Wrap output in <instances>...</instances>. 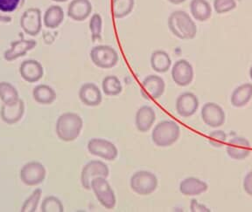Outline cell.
<instances>
[{
  "label": "cell",
  "mask_w": 252,
  "mask_h": 212,
  "mask_svg": "<svg viewBox=\"0 0 252 212\" xmlns=\"http://www.w3.org/2000/svg\"><path fill=\"white\" fill-rule=\"evenodd\" d=\"M83 128L82 117L75 113L67 112L60 115L57 119L55 131L60 140L65 142H70L79 137Z\"/></svg>",
  "instance_id": "1"
},
{
  "label": "cell",
  "mask_w": 252,
  "mask_h": 212,
  "mask_svg": "<svg viewBox=\"0 0 252 212\" xmlns=\"http://www.w3.org/2000/svg\"><path fill=\"white\" fill-rule=\"evenodd\" d=\"M168 28L173 35L181 39H193L197 33V26L192 18L184 11H175L170 14Z\"/></svg>",
  "instance_id": "2"
},
{
  "label": "cell",
  "mask_w": 252,
  "mask_h": 212,
  "mask_svg": "<svg viewBox=\"0 0 252 212\" xmlns=\"http://www.w3.org/2000/svg\"><path fill=\"white\" fill-rule=\"evenodd\" d=\"M180 135V126L173 121L165 120L154 127L152 133V140L158 147L166 148L174 144L179 140Z\"/></svg>",
  "instance_id": "3"
},
{
  "label": "cell",
  "mask_w": 252,
  "mask_h": 212,
  "mask_svg": "<svg viewBox=\"0 0 252 212\" xmlns=\"http://www.w3.org/2000/svg\"><path fill=\"white\" fill-rule=\"evenodd\" d=\"M130 185V188L138 195L148 196L157 189L158 178L154 173L140 170L131 176Z\"/></svg>",
  "instance_id": "4"
},
{
  "label": "cell",
  "mask_w": 252,
  "mask_h": 212,
  "mask_svg": "<svg viewBox=\"0 0 252 212\" xmlns=\"http://www.w3.org/2000/svg\"><path fill=\"white\" fill-rule=\"evenodd\" d=\"M90 56L94 66L102 69L112 68L118 62V52L110 46L100 45L93 47Z\"/></svg>",
  "instance_id": "5"
},
{
  "label": "cell",
  "mask_w": 252,
  "mask_h": 212,
  "mask_svg": "<svg viewBox=\"0 0 252 212\" xmlns=\"http://www.w3.org/2000/svg\"><path fill=\"white\" fill-rule=\"evenodd\" d=\"M91 189L99 203L106 209H113L117 203L114 190L105 177H95L91 183Z\"/></svg>",
  "instance_id": "6"
},
{
  "label": "cell",
  "mask_w": 252,
  "mask_h": 212,
  "mask_svg": "<svg viewBox=\"0 0 252 212\" xmlns=\"http://www.w3.org/2000/svg\"><path fill=\"white\" fill-rule=\"evenodd\" d=\"M46 176V168L39 161H29L20 169V179L27 186H36L42 184Z\"/></svg>",
  "instance_id": "7"
},
{
  "label": "cell",
  "mask_w": 252,
  "mask_h": 212,
  "mask_svg": "<svg viewBox=\"0 0 252 212\" xmlns=\"http://www.w3.org/2000/svg\"><path fill=\"white\" fill-rule=\"evenodd\" d=\"M110 169L104 162L101 161H89L83 166L81 173V184L83 188L86 190H91V183L95 177H109Z\"/></svg>",
  "instance_id": "8"
},
{
  "label": "cell",
  "mask_w": 252,
  "mask_h": 212,
  "mask_svg": "<svg viewBox=\"0 0 252 212\" xmlns=\"http://www.w3.org/2000/svg\"><path fill=\"white\" fill-rule=\"evenodd\" d=\"M88 151L94 157H101L106 161H114L118 150L114 143L102 138H93L88 142Z\"/></svg>",
  "instance_id": "9"
},
{
  "label": "cell",
  "mask_w": 252,
  "mask_h": 212,
  "mask_svg": "<svg viewBox=\"0 0 252 212\" xmlns=\"http://www.w3.org/2000/svg\"><path fill=\"white\" fill-rule=\"evenodd\" d=\"M20 26L27 34L37 36L42 28L41 12L39 8H29L20 18Z\"/></svg>",
  "instance_id": "10"
},
{
  "label": "cell",
  "mask_w": 252,
  "mask_h": 212,
  "mask_svg": "<svg viewBox=\"0 0 252 212\" xmlns=\"http://www.w3.org/2000/svg\"><path fill=\"white\" fill-rule=\"evenodd\" d=\"M201 119L210 128H218L223 125L226 119L224 110L214 102H207L201 108Z\"/></svg>",
  "instance_id": "11"
},
{
  "label": "cell",
  "mask_w": 252,
  "mask_h": 212,
  "mask_svg": "<svg viewBox=\"0 0 252 212\" xmlns=\"http://www.w3.org/2000/svg\"><path fill=\"white\" fill-rule=\"evenodd\" d=\"M164 80L158 75H148L143 80L141 93L146 99L157 100L160 98L165 92Z\"/></svg>",
  "instance_id": "12"
},
{
  "label": "cell",
  "mask_w": 252,
  "mask_h": 212,
  "mask_svg": "<svg viewBox=\"0 0 252 212\" xmlns=\"http://www.w3.org/2000/svg\"><path fill=\"white\" fill-rule=\"evenodd\" d=\"M193 66L186 59H180L174 63L172 68V78L178 86H187L193 80Z\"/></svg>",
  "instance_id": "13"
},
{
  "label": "cell",
  "mask_w": 252,
  "mask_h": 212,
  "mask_svg": "<svg viewBox=\"0 0 252 212\" xmlns=\"http://www.w3.org/2000/svg\"><path fill=\"white\" fill-rule=\"evenodd\" d=\"M25 114V103L21 99L18 101L4 104L1 106L0 116L3 122L8 125L15 124L20 122Z\"/></svg>",
  "instance_id": "14"
},
{
  "label": "cell",
  "mask_w": 252,
  "mask_h": 212,
  "mask_svg": "<svg viewBox=\"0 0 252 212\" xmlns=\"http://www.w3.org/2000/svg\"><path fill=\"white\" fill-rule=\"evenodd\" d=\"M199 107V100L196 95L186 92L179 95L176 100V111L181 117L188 118L196 113Z\"/></svg>",
  "instance_id": "15"
},
{
  "label": "cell",
  "mask_w": 252,
  "mask_h": 212,
  "mask_svg": "<svg viewBox=\"0 0 252 212\" xmlns=\"http://www.w3.org/2000/svg\"><path fill=\"white\" fill-rule=\"evenodd\" d=\"M226 151L230 158L241 161L251 155V143L246 138L236 136L229 140Z\"/></svg>",
  "instance_id": "16"
},
{
  "label": "cell",
  "mask_w": 252,
  "mask_h": 212,
  "mask_svg": "<svg viewBox=\"0 0 252 212\" xmlns=\"http://www.w3.org/2000/svg\"><path fill=\"white\" fill-rule=\"evenodd\" d=\"M37 46V42L32 39H21L12 41L11 47L4 53V58L6 61H14L23 57L28 52L32 50Z\"/></svg>",
  "instance_id": "17"
},
{
  "label": "cell",
  "mask_w": 252,
  "mask_h": 212,
  "mask_svg": "<svg viewBox=\"0 0 252 212\" xmlns=\"http://www.w3.org/2000/svg\"><path fill=\"white\" fill-rule=\"evenodd\" d=\"M20 73L24 80L29 83H35L43 77L44 68L38 60L28 59L21 63Z\"/></svg>",
  "instance_id": "18"
},
{
  "label": "cell",
  "mask_w": 252,
  "mask_h": 212,
  "mask_svg": "<svg viewBox=\"0 0 252 212\" xmlns=\"http://www.w3.org/2000/svg\"><path fill=\"white\" fill-rule=\"evenodd\" d=\"M79 98L86 106H97L102 102V95L95 84L85 83L79 90Z\"/></svg>",
  "instance_id": "19"
},
{
  "label": "cell",
  "mask_w": 252,
  "mask_h": 212,
  "mask_svg": "<svg viewBox=\"0 0 252 212\" xmlns=\"http://www.w3.org/2000/svg\"><path fill=\"white\" fill-rule=\"evenodd\" d=\"M92 4L90 0H72L67 7V16L75 21H84L92 12Z\"/></svg>",
  "instance_id": "20"
},
{
  "label": "cell",
  "mask_w": 252,
  "mask_h": 212,
  "mask_svg": "<svg viewBox=\"0 0 252 212\" xmlns=\"http://www.w3.org/2000/svg\"><path fill=\"white\" fill-rule=\"evenodd\" d=\"M156 121V114L153 107L143 106L138 108L135 117V124L137 130L141 133H146L151 130Z\"/></svg>",
  "instance_id": "21"
},
{
  "label": "cell",
  "mask_w": 252,
  "mask_h": 212,
  "mask_svg": "<svg viewBox=\"0 0 252 212\" xmlns=\"http://www.w3.org/2000/svg\"><path fill=\"white\" fill-rule=\"evenodd\" d=\"M209 188V185L203 181L195 177H189L182 180L180 184V191L184 196H199L206 192Z\"/></svg>",
  "instance_id": "22"
},
{
  "label": "cell",
  "mask_w": 252,
  "mask_h": 212,
  "mask_svg": "<svg viewBox=\"0 0 252 212\" xmlns=\"http://www.w3.org/2000/svg\"><path fill=\"white\" fill-rule=\"evenodd\" d=\"M252 98V84L244 83L237 86L231 94V104L235 107L246 106Z\"/></svg>",
  "instance_id": "23"
},
{
  "label": "cell",
  "mask_w": 252,
  "mask_h": 212,
  "mask_svg": "<svg viewBox=\"0 0 252 212\" xmlns=\"http://www.w3.org/2000/svg\"><path fill=\"white\" fill-rule=\"evenodd\" d=\"M190 12L197 21L204 22L212 15V7L207 0H192Z\"/></svg>",
  "instance_id": "24"
},
{
  "label": "cell",
  "mask_w": 252,
  "mask_h": 212,
  "mask_svg": "<svg viewBox=\"0 0 252 212\" xmlns=\"http://www.w3.org/2000/svg\"><path fill=\"white\" fill-rule=\"evenodd\" d=\"M64 11L60 5H51L47 9L44 14L43 22L45 26L49 29L59 27L64 20Z\"/></svg>",
  "instance_id": "25"
},
{
  "label": "cell",
  "mask_w": 252,
  "mask_h": 212,
  "mask_svg": "<svg viewBox=\"0 0 252 212\" xmlns=\"http://www.w3.org/2000/svg\"><path fill=\"white\" fill-rule=\"evenodd\" d=\"M172 59L169 54L163 50L154 52L151 56V67L157 73L164 74L169 70Z\"/></svg>",
  "instance_id": "26"
},
{
  "label": "cell",
  "mask_w": 252,
  "mask_h": 212,
  "mask_svg": "<svg viewBox=\"0 0 252 212\" xmlns=\"http://www.w3.org/2000/svg\"><path fill=\"white\" fill-rule=\"evenodd\" d=\"M32 97L37 103L49 105L56 100V93L51 86L45 84L36 86L32 90Z\"/></svg>",
  "instance_id": "27"
},
{
  "label": "cell",
  "mask_w": 252,
  "mask_h": 212,
  "mask_svg": "<svg viewBox=\"0 0 252 212\" xmlns=\"http://www.w3.org/2000/svg\"><path fill=\"white\" fill-rule=\"evenodd\" d=\"M102 88L103 93L108 96H117L123 91L121 81L115 75H109L102 80Z\"/></svg>",
  "instance_id": "28"
},
{
  "label": "cell",
  "mask_w": 252,
  "mask_h": 212,
  "mask_svg": "<svg viewBox=\"0 0 252 212\" xmlns=\"http://www.w3.org/2000/svg\"><path fill=\"white\" fill-rule=\"evenodd\" d=\"M135 0H113L112 10L116 19H124L133 10Z\"/></svg>",
  "instance_id": "29"
},
{
  "label": "cell",
  "mask_w": 252,
  "mask_h": 212,
  "mask_svg": "<svg viewBox=\"0 0 252 212\" xmlns=\"http://www.w3.org/2000/svg\"><path fill=\"white\" fill-rule=\"evenodd\" d=\"M20 99L19 92L15 86L7 81L0 82V100L4 104L12 103Z\"/></svg>",
  "instance_id": "30"
},
{
  "label": "cell",
  "mask_w": 252,
  "mask_h": 212,
  "mask_svg": "<svg viewBox=\"0 0 252 212\" xmlns=\"http://www.w3.org/2000/svg\"><path fill=\"white\" fill-rule=\"evenodd\" d=\"M40 211L42 212H63L64 206L62 201L55 196H47L41 203Z\"/></svg>",
  "instance_id": "31"
},
{
  "label": "cell",
  "mask_w": 252,
  "mask_h": 212,
  "mask_svg": "<svg viewBox=\"0 0 252 212\" xmlns=\"http://www.w3.org/2000/svg\"><path fill=\"white\" fill-rule=\"evenodd\" d=\"M41 196H42L41 188L34 189L28 199L24 202L23 205L20 210L21 212H35L38 209Z\"/></svg>",
  "instance_id": "32"
},
{
  "label": "cell",
  "mask_w": 252,
  "mask_h": 212,
  "mask_svg": "<svg viewBox=\"0 0 252 212\" xmlns=\"http://www.w3.org/2000/svg\"><path fill=\"white\" fill-rule=\"evenodd\" d=\"M102 20L98 13H94L90 21V30L91 31V39L93 42L102 39Z\"/></svg>",
  "instance_id": "33"
},
{
  "label": "cell",
  "mask_w": 252,
  "mask_h": 212,
  "mask_svg": "<svg viewBox=\"0 0 252 212\" xmlns=\"http://www.w3.org/2000/svg\"><path fill=\"white\" fill-rule=\"evenodd\" d=\"M236 7V0H214V9L217 14L230 12Z\"/></svg>",
  "instance_id": "34"
},
{
  "label": "cell",
  "mask_w": 252,
  "mask_h": 212,
  "mask_svg": "<svg viewBox=\"0 0 252 212\" xmlns=\"http://www.w3.org/2000/svg\"><path fill=\"white\" fill-rule=\"evenodd\" d=\"M227 141V134L222 130H216L209 133V143L215 148H221Z\"/></svg>",
  "instance_id": "35"
},
{
  "label": "cell",
  "mask_w": 252,
  "mask_h": 212,
  "mask_svg": "<svg viewBox=\"0 0 252 212\" xmlns=\"http://www.w3.org/2000/svg\"><path fill=\"white\" fill-rule=\"evenodd\" d=\"M20 3V0H0V12H14Z\"/></svg>",
  "instance_id": "36"
},
{
  "label": "cell",
  "mask_w": 252,
  "mask_h": 212,
  "mask_svg": "<svg viewBox=\"0 0 252 212\" xmlns=\"http://www.w3.org/2000/svg\"><path fill=\"white\" fill-rule=\"evenodd\" d=\"M244 188L249 196H252V171L247 173L244 177Z\"/></svg>",
  "instance_id": "37"
},
{
  "label": "cell",
  "mask_w": 252,
  "mask_h": 212,
  "mask_svg": "<svg viewBox=\"0 0 252 212\" xmlns=\"http://www.w3.org/2000/svg\"><path fill=\"white\" fill-rule=\"evenodd\" d=\"M190 209H191V212H210L209 209L207 208L203 204H199L195 199H193V200L191 201Z\"/></svg>",
  "instance_id": "38"
},
{
  "label": "cell",
  "mask_w": 252,
  "mask_h": 212,
  "mask_svg": "<svg viewBox=\"0 0 252 212\" xmlns=\"http://www.w3.org/2000/svg\"><path fill=\"white\" fill-rule=\"evenodd\" d=\"M12 20V18L9 16L0 15V23H11Z\"/></svg>",
  "instance_id": "39"
},
{
  "label": "cell",
  "mask_w": 252,
  "mask_h": 212,
  "mask_svg": "<svg viewBox=\"0 0 252 212\" xmlns=\"http://www.w3.org/2000/svg\"><path fill=\"white\" fill-rule=\"evenodd\" d=\"M167 1L173 4H180L184 3L186 0H167Z\"/></svg>",
  "instance_id": "40"
},
{
  "label": "cell",
  "mask_w": 252,
  "mask_h": 212,
  "mask_svg": "<svg viewBox=\"0 0 252 212\" xmlns=\"http://www.w3.org/2000/svg\"><path fill=\"white\" fill-rule=\"evenodd\" d=\"M250 77H251L252 80V67H251V69H250Z\"/></svg>",
  "instance_id": "41"
},
{
  "label": "cell",
  "mask_w": 252,
  "mask_h": 212,
  "mask_svg": "<svg viewBox=\"0 0 252 212\" xmlns=\"http://www.w3.org/2000/svg\"><path fill=\"white\" fill-rule=\"evenodd\" d=\"M53 1H55V2H66L67 0H53Z\"/></svg>",
  "instance_id": "42"
}]
</instances>
